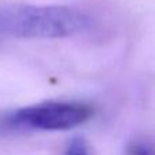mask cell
Segmentation results:
<instances>
[{"mask_svg": "<svg viewBox=\"0 0 155 155\" xmlns=\"http://www.w3.org/2000/svg\"><path fill=\"white\" fill-rule=\"evenodd\" d=\"M64 155H90L87 142L83 137H74L68 143Z\"/></svg>", "mask_w": 155, "mask_h": 155, "instance_id": "cell-4", "label": "cell"}, {"mask_svg": "<svg viewBox=\"0 0 155 155\" xmlns=\"http://www.w3.org/2000/svg\"><path fill=\"white\" fill-rule=\"evenodd\" d=\"M91 25L90 15L68 5L0 7V37L64 38L84 33Z\"/></svg>", "mask_w": 155, "mask_h": 155, "instance_id": "cell-1", "label": "cell"}, {"mask_svg": "<svg viewBox=\"0 0 155 155\" xmlns=\"http://www.w3.org/2000/svg\"><path fill=\"white\" fill-rule=\"evenodd\" d=\"M94 109L76 101H48L15 110L7 117V124L15 128L34 131H68L87 123Z\"/></svg>", "mask_w": 155, "mask_h": 155, "instance_id": "cell-2", "label": "cell"}, {"mask_svg": "<svg viewBox=\"0 0 155 155\" xmlns=\"http://www.w3.org/2000/svg\"><path fill=\"white\" fill-rule=\"evenodd\" d=\"M125 155H155V147L143 140H135L127 146Z\"/></svg>", "mask_w": 155, "mask_h": 155, "instance_id": "cell-3", "label": "cell"}]
</instances>
